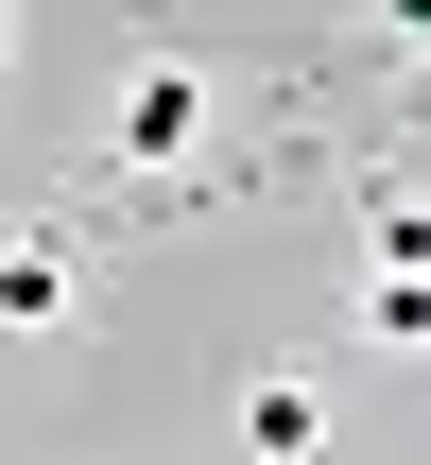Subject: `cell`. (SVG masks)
I'll return each instance as SVG.
<instances>
[{"label": "cell", "mask_w": 431, "mask_h": 465, "mask_svg": "<svg viewBox=\"0 0 431 465\" xmlns=\"http://www.w3.org/2000/svg\"><path fill=\"white\" fill-rule=\"evenodd\" d=\"M86 311V242L69 224H0V328H69Z\"/></svg>", "instance_id": "obj_1"}, {"label": "cell", "mask_w": 431, "mask_h": 465, "mask_svg": "<svg viewBox=\"0 0 431 465\" xmlns=\"http://www.w3.org/2000/svg\"><path fill=\"white\" fill-rule=\"evenodd\" d=\"M242 449L259 465H311L328 449V380H311V362H259V380H242Z\"/></svg>", "instance_id": "obj_2"}, {"label": "cell", "mask_w": 431, "mask_h": 465, "mask_svg": "<svg viewBox=\"0 0 431 465\" xmlns=\"http://www.w3.org/2000/svg\"><path fill=\"white\" fill-rule=\"evenodd\" d=\"M363 328H380V345H415V328H431V293H415V259H363Z\"/></svg>", "instance_id": "obj_4"}, {"label": "cell", "mask_w": 431, "mask_h": 465, "mask_svg": "<svg viewBox=\"0 0 431 465\" xmlns=\"http://www.w3.org/2000/svg\"><path fill=\"white\" fill-rule=\"evenodd\" d=\"M190 121H207V86H190V69H138V86H121V121H104V138H121V155H138V173H155V155H190Z\"/></svg>", "instance_id": "obj_3"}]
</instances>
